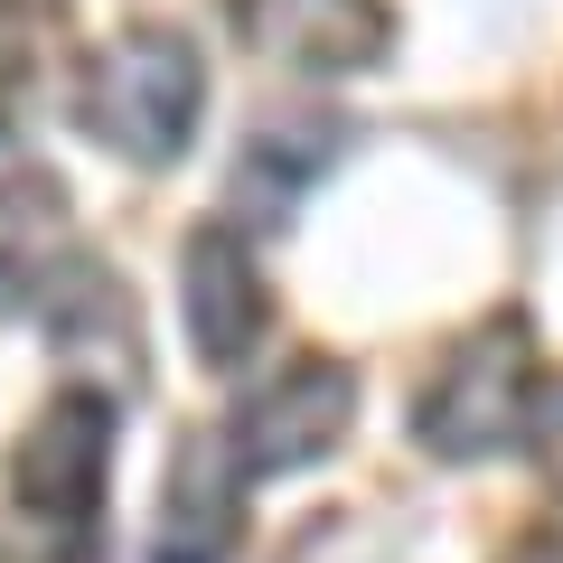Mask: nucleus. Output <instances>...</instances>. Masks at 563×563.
I'll use <instances>...</instances> for the list:
<instances>
[{
	"mask_svg": "<svg viewBox=\"0 0 563 563\" xmlns=\"http://www.w3.org/2000/svg\"><path fill=\"white\" fill-rule=\"evenodd\" d=\"M526 395H536V366H526V329L498 320L479 329V339L461 347V357L432 376V395H422L413 432L442 461H479V451H507L526 432Z\"/></svg>",
	"mask_w": 563,
	"mask_h": 563,
	"instance_id": "obj_2",
	"label": "nucleus"
},
{
	"mask_svg": "<svg viewBox=\"0 0 563 563\" xmlns=\"http://www.w3.org/2000/svg\"><path fill=\"white\" fill-rule=\"evenodd\" d=\"M347 413H357V376H347V366H329V357H301V366H282L273 385H254V395L235 404L225 461H235L244 479L310 470V461L347 432Z\"/></svg>",
	"mask_w": 563,
	"mask_h": 563,
	"instance_id": "obj_3",
	"label": "nucleus"
},
{
	"mask_svg": "<svg viewBox=\"0 0 563 563\" xmlns=\"http://www.w3.org/2000/svg\"><path fill=\"white\" fill-rule=\"evenodd\" d=\"M235 38L291 76H366L395 47L385 0H235Z\"/></svg>",
	"mask_w": 563,
	"mask_h": 563,
	"instance_id": "obj_5",
	"label": "nucleus"
},
{
	"mask_svg": "<svg viewBox=\"0 0 563 563\" xmlns=\"http://www.w3.org/2000/svg\"><path fill=\"white\" fill-rule=\"evenodd\" d=\"M235 507H244V470L225 461L217 432H188L169 461V498H161V563H225L235 554Z\"/></svg>",
	"mask_w": 563,
	"mask_h": 563,
	"instance_id": "obj_7",
	"label": "nucleus"
},
{
	"mask_svg": "<svg viewBox=\"0 0 563 563\" xmlns=\"http://www.w3.org/2000/svg\"><path fill=\"white\" fill-rule=\"evenodd\" d=\"M76 113H85L95 141H113L122 161L161 169V161H179L188 141H198L207 66H198V47H188L179 29H122V38L95 57Z\"/></svg>",
	"mask_w": 563,
	"mask_h": 563,
	"instance_id": "obj_1",
	"label": "nucleus"
},
{
	"mask_svg": "<svg viewBox=\"0 0 563 563\" xmlns=\"http://www.w3.org/2000/svg\"><path fill=\"white\" fill-rule=\"evenodd\" d=\"M103 470H113V404L103 395H57L10 451V498L38 526H66L76 536L103 507Z\"/></svg>",
	"mask_w": 563,
	"mask_h": 563,
	"instance_id": "obj_4",
	"label": "nucleus"
},
{
	"mask_svg": "<svg viewBox=\"0 0 563 563\" xmlns=\"http://www.w3.org/2000/svg\"><path fill=\"white\" fill-rule=\"evenodd\" d=\"M66 263V188L20 169L0 188V301H38V282Z\"/></svg>",
	"mask_w": 563,
	"mask_h": 563,
	"instance_id": "obj_8",
	"label": "nucleus"
},
{
	"mask_svg": "<svg viewBox=\"0 0 563 563\" xmlns=\"http://www.w3.org/2000/svg\"><path fill=\"white\" fill-rule=\"evenodd\" d=\"M329 161H339V132H329V122H273L263 141H244V161H235V198L254 207L263 225H282L291 207H301V188L320 179Z\"/></svg>",
	"mask_w": 563,
	"mask_h": 563,
	"instance_id": "obj_9",
	"label": "nucleus"
},
{
	"mask_svg": "<svg viewBox=\"0 0 563 563\" xmlns=\"http://www.w3.org/2000/svg\"><path fill=\"white\" fill-rule=\"evenodd\" d=\"M179 320H188V347H198L207 366H244L263 339V273L254 254H244L235 225H198V235L179 244Z\"/></svg>",
	"mask_w": 563,
	"mask_h": 563,
	"instance_id": "obj_6",
	"label": "nucleus"
},
{
	"mask_svg": "<svg viewBox=\"0 0 563 563\" xmlns=\"http://www.w3.org/2000/svg\"><path fill=\"white\" fill-rule=\"evenodd\" d=\"M526 432H536V461H544V479L563 488V376H544L536 395H526Z\"/></svg>",
	"mask_w": 563,
	"mask_h": 563,
	"instance_id": "obj_10",
	"label": "nucleus"
}]
</instances>
